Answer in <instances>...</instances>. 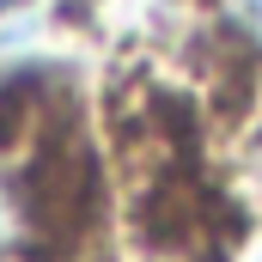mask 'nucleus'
<instances>
[{"mask_svg": "<svg viewBox=\"0 0 262 262\" xmlns=\"http://www.w3.org/2000/svg\"><path fill=\"white\" fill-rule=\"evenodd\" d=\"M232 12H238V25L262 43V0H232Z\"/></svg>", "mask_w": 262, "mask_h": 262, "instance_id": "1", "label": "nucleus"}]
</instances>
